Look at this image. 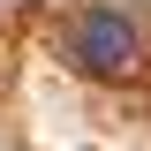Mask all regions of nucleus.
<instances>
[{
  "label": "nucleus",
  "mask_w": 151,
  "mask_h": 151,
  "mask_svg": "<svg viewBox=\"0 0 151 151\" xmlns=\"http://www.w3.org/2000/svg\"><path fill=\"white\" fill-rule=\"evenodd\" d=\"M60 45H68V60L83 76H106V83H121V76L144 68V23L129 8H83Z\"/></svg>",
  "instance_id": "nucleus-1"
}]
</instances>
